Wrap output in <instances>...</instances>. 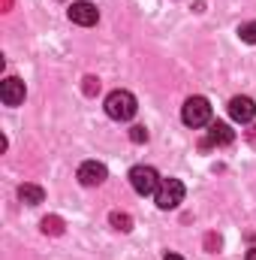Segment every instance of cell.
<instances>
[{
  "label": "cell",
  "instance_id": "1",
  "mask_svg": "<svg viewBox=\"0 0 256 260\" xmlns=\"http://www.w3.org/2000/svg\"><path fill=\"white\" fill-rule=\"evenodd\" d=\"M139 112V103H136V97L124 91V88H118V91H112L109 97H106V115L109 118H115V121H130L133 115Z\"/></svg>",
  "mask_w": 256,
  "mask_h": 260
},
{
  "label": "cell",
  "instance_id": "2",
  "mask_svg": "<svg viewBox=\"0 0 256 260\" xmlns=\"http://www.w3.org/2000/svg\"><path fill=\"white\" fill-rule=\"evenodd\" d=\"M181 121L193 130L211 124V103H208L205 97H190V100L181 106Z\"/></svg>",
  "mask_w": 256,
  "mask_h": 260
},
{
  "label": "cell",
  "instance_id": "3",
  "mask_svg": "<svg viewBox=\"0 0 256 260\" xmlns=\"http://www.w3.org/2000/svg\"><path fill=\"white\" fill-rule=\"evenodd\" d=\"M160 176H157V170L154 167H133L130 170V185H133V191L139 197H148V194H157V188H160Z\"/></svg>",
  "mask_w": 256,
  "mask_h": 260
},
{
  "label": "cell",
  "instance_id": "4",
  "mask_svg": "<svg viewBox=\"0 0 256 260\" xmlns=\"http://www.w3.org/2000/svg\"><path fill=\"white\" fill-rule=\"evenodd\" d=\"M154 203H157V209H163V212L178 209V206L184 203V185H181L178 179H163L160 188H157V194H154Z\"/></svg>",
  "mask_w": 256,
  "mask_h": 260
},
{
  "label": "cell",
  "instance_id": "5",
  "mask_svg": "<svg viewBox=\"0 0 256 260\" xmlns=\"http://www.w3.org/2000/svg\"><path fill=\"white\" fill-rule=\"evenodd\" d=\"M75 176H78V182H81L84 188H97V185H103V182L109 179V170H106L100 160H84Z\"/></svg>",
  "mask_w": 256,
  "mask_h": 260
},
{
  "label": "cell",
  "instance_id": "6",
  "mask_svg": "<svg viewBox=\"0 0 256 260\" xmlns=\"http://www.w3.org/2000/svg\"><path fill=\"white\" fill-rule=\"evenodd\" d=\"M97 18H100V12H97V6L88 3V0H78V3L69 6V21H72V24L91 27V24H97Z\"/></svg>",
  "mask_w": 256,
  "mask_h": 260
},
{
  "label": "cell",
  "instance_id": "7",
  "mask_svg": "<svg viewBox=\"0 0 256 260\" xmlns=\"http://www.w3.org/2000/svg\"><path fill=\"white\" fill-rule=\"evenodd\" d=\"M232 139H235V133L229 124H223V121H211L208 124V139L202 142V148H217V145H232Z\"/></svg>",
  "mask_w": 256,
  "mask_h": 260
},
{
  "label": "cell",
  "instance_id": "8",
  "mask_svg": "<svg viewBox=\"0 0 256 260\" xmlns=\"http://www.w3.org/2000/svg\"><path fill=\"white\" fill-rule=\"evenodd\" d=\"M0 100H3L6 106H18V103H24V82L15 79V76H6L3 85H0Z\"/></svg>",
  "mask_w": 256,
  "mask_h": 260
},
{
  "label": "cell",
  "instance_id": "9",
  "mask_svg": "<svg viewBox=\"0 0 256 260\" xmlns=\"http://www.w3.org/2000/svg\"><path fill=\"white\" fill-rule=\"evenodd\" d=\"M229 115L235 121H241V124H250L256 118V103L250 97H232L229 100Z\"/></svg>",
  "mask_w": 256,
  "mask_h": 260
},
{
  "label": "cell",
  "instance_id": "10",
  "mask_svg": "<svg viewBox=\"0 0 256 260\" xmlns=\"http://www.w3.org/2000/svg\"><path fill=\"white\" fill-rule=\"evenodd\" d=\"M18 197H21V203H27V206H39V203L46 200V191H42L39 185H21V188H18Z\"/></svg>",
  "mask_w": 256,
  "mask_h": 260
},
{
  "label": "cell",
  "instance_id": "11",
  "mask_svg": "<svg viewBox=\"0 0 256 260\" xmlns=\"http://www.w3.org/2000/svg\"><path fill=\"white\" fill-rule=\"evenodd\" d=\"M109 221H112V227L121 230V233H130V230H133V218H130L127 212H112Z\"/></svg>",
  "mask_w": 256,
  "mask_h": 260
},
{
  "label": "cell",
  "instance_id": "12",
  "mask_svg": "<svg viewBox=\"0 0 256 260\" xmlns=\"http://www.w3.org/2000/svg\"><path fill=\"white\" fill-rule=\"evenodd\" d=\"M42 233H46V236H49V233H52V236H61V233H64V221H61L58 215L42 218Z\"/></svg>",
  "mask_w": 256,
  "mask_h": 260
},
{
  "label": "cell",
  "instance_id": "13",
  "mask_svg": "<svg viewBox=\"0 0 256 260\" xmlns=\"http://www.w3.org/2000/svg\"><path fill=\"white\" fill-rule=\"evenodd\" d=\"M238 37H241L244 43H250V46H253V43H256V21L241 24V27H238Z\"/></svg>",
  "mask_w": 256,
  "mask_h": 260
},
{
  "label": "cell",
  "instance_id": "14",
  "mask_svg": "<svg viewBox=\"0 0 256 260\" xmlns=\"http://www.w3.org/2000/svg\"><path fill=\"white\" fill-rule=\"evenodd\" d=\"M97 91H100V79H94V76H88V79H84V94H88V97H94Z\"/></svg>",
  "mask_w": 256,
  "mask_h": 260
},
{
  "label": "cell",
  "instance_id": "15",
  "mask_svg": "<svg viewBox=\"0 0 256 260\" xmlns=\"http://www.w3.org/2000/svg\"><path fill=\"white\" fill-rule=\"evenodd\" d=\"M130 139H133V142H148V130L145 127H133L130 130Z\"/></svg>",
  "mask_w": 256,
  "mask_h": 260
},
{
  "label": "cell",
  "instance_id": "16",
  "mask_svg": "<svg viewBox=\"0 0 256 260\" xmlns=\"http://www.w3.org/2000/svg\"><path fill=\"white\" fill-rule=\"evenodd\" d=\"M205 245H208L211 251H214V248H220V236H208V239H205Z\"/></svg>",
  "mask_w": 256,
  "mask_h": 260
},
{
  "label": "cell",
  "instance_id": "17",
  "mask_svg": "<svg viewBox=\"0 0 256 260\" xmlns=\"http://www.w3.org/2000/svg\"><path fill=\"white\" fill-rule=\"evenodd\" d=\"M163 260H184V257H181V254H175V251H169V254H166Z\"/></svg>",
  "mask_w": 256,
  "mask_h": 260
},
{
  "label": "cell",
  "instance_id": "18",
  "mask_svg": "<svg viewBox=\"0 0 256 260\" xmlns=\"http://www.w3.org/2000/svg\"><path fill=\"white\" fill-rule=\"evenodd\" d=\"M247 260H256V245L250 248V251H247Z\"/></svg>",
  "mask_w": 256,
  "mask_h": 260
}]
</instances>
